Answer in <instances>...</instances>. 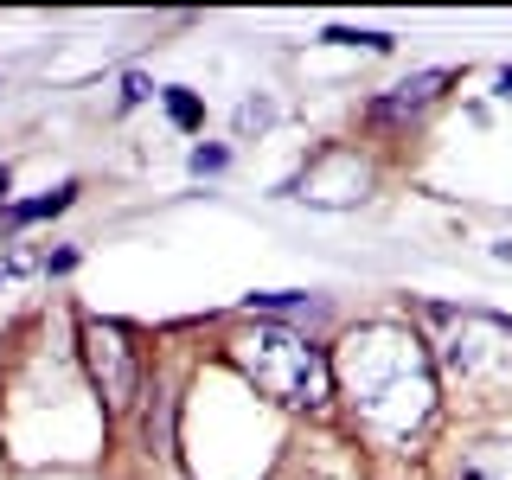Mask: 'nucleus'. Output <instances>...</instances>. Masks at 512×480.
Returning a JSON list of instances; mask_svg holds the SVG:
<instances>
[{"label": "nucleus", "mask_w": 512, "mask_h": 480, "mask_svg": "<svg viewBox=\"0 0 512 480\" xmlns=\"http://www.w3.org/2000/svg\"><path fill=\"white\" fill-rule=\"evenodd\" d=\"M333 378H340L346 404L359 410V423L378 436H410L436 410V359L397 320H372V327L346 333Z\"/></svg>", "instance_id": "obj_1"}, {"label": "nucleus", "mask_w": 512, "mask_h": 480, "mask_svg": "<svg viewBox=\"0 0 512 480\" xmlns=\"http://www.w3.org/2000/svg\"><path fill=\"white\" fill-rule=\"evenodd\" d=\"M231 365L263 397H276V404H288V410H320L333 397L327 352L308 346L301 333H288V327H256V333H244V340L231 346Z\"/></svg>", "instance_id": "obj_2"}, {"label": "nucleus", "mask_w": 512, "mask_h": 480, "mask_svg": "<svg viewBox=\"0 0 512 480\" xmlns=\"http://www.w3.org/2000/svg\"><path fill=\"white\" fill-rule=\"evenodd\" d=\"M84 365L96 378V391H103L109 410H128L141 391V359L135 346H128V333L116 327V320H84Z\"/></svg>", "instance_id": "obj_3"}, {"label": "nucleus", "mask_w": 512, "mask_h": 480, "mask_svg": "<svg viewBox=\"0 0 512 480\" xmlns=\"http://www.w3.org/2000/svg\"><path fill=\"white\" fill-rule=\"evenodd\" d=\"M442 84H448V71H416L410 84H397V96H378V103H372V116H378V122L416 116L423 103H436V96H442Z\"/></svg>", "instance_id": "obj_4"}, {"label": "nucleus", "mask_w": 512, "mask_h": 480, "mask_svg": "<svg viewBox=\"0 0 512 480\" xmlns=\"http://www.w3.org/2000/svg\"><path fill=\"white\" fill-rule=\"evenodd\" d=\"M455 480H512V442H474V448H461Z\"/></svg>", "instance_id": "obj_5"}, {"label": "nucleus", "mask_w": 512, "mask_h": 480, "mask_svg": "<svg viewBox=\"0 0 512 480\" xmlns=\"http://www.w3.org/2000/svg\"><path fill=\"white\" fill-rule=\"evenodd\" d=\"M71 192H77V186H58V192H45V199H26V205H13V212H7V224L52 218V212H64V205H71Z\"/></svg>", "instance_id": "obj_6"}, {"label": "nucleus", "mask_w": 512, "mask_h": 480, "mask_svg": "<svg viewBox=\"0 0 512 480\" xmlns=\"http://www.w3.org/2000/svg\"><path fill=\"white\" fill-rule=\"evenodd\" d=\"M250 308H263V314H320V301H308V295H250Z\"/></svg>", "instance_id": "obj_7"}, {"label": "nucleus", "mask_w": 512, "mask_h": 480, "mask_svg": "<svg viewBox=\"0 0 512 480\" xmlns=\"http://www.w3.org/2000/svg\"><path fill=\"white\" fill-rule=\"evenodd\" d=\"M333 45H365V52H391V39L384 32H352V26H327Z\"/></svg>", "instance_id": "obj_8"}, {"label": "nucleus", "mask_w": 512, "mask_h": 480, "mask_svg": "<svg viewBox=\"0 0 512 480\" xmlns=\"http://www.w3.org/2000/svg\"><path fill=\"white\" fill-rule=\"evenodd\" d=\"M167 109H173V122H180V128H192V122H199V103H192L186 90H167Z\"/></svg>", "instance_id": "obj_9"}, {"label": "nucleus", "mask_w": 512, "mask_h": 480, "mask_svg": "<svg viewBox=\"0 0 512 480\" xmlns=\"http://www.w3.org/2000/svg\"><path fill=\"white\" fill-rule=\"evenodd\" d=\"M269 116H276V109H269V103H244V109H237V128H244V135H250V128H263Z\"/></svg>", "instance_id": "obj_10"}, {"label": "nucleus", "mask_w": 512, "mask_h": 480, "mask_svg": "<svg viewBox=\"0 0 512 480\" xmlns=\"http://www.w3.org/2000/svg\"><path fill=\"white\" fill-rule=\"evenodd\" d=\"M224 167V148H199L192 154V173H218Z\"/></svg>", "instance_id": "obj_11"}, {"label": "nucleus", "mask_w": 512, "mask_h": 480, "mask_svg": "<svg viewBox=\"0 0 512 480\" xmlns=\"http://www.w3.org/2000/svg\"><path fill=\"white\" fill-rule=\"evenodd\" d=\"M141 96H148V77H141V71H128V84H122V103H141Z\"/></svg>", "instance_id": "obj_12"}, {"label": "nucleus", "mask_w": 512, "mask_h": 480, "mask_svg": "<svg viewBox=\"0 0 512 480\" xmlns=\"http://www.w3.org/2000/svg\"><path fill=\"white\" fill-rule=\"evenodd\" d=\"M500 96H506V103H512V71H500Z\"/></svg>", "instance_id": "obj_13"}, {"label": "nucleus", "mask_w": 512, "mask_h": 480, "mask_svg": "<svg viewBox=\"0 0 512 480\" xmlns=\"http://www.w3.org/2000/svg\"><path fill=\"white\" fill-rule=\"evenodd\" d=\"M0 199H7V160H0Z\"/></svg>", "instance_id": "obj_14"}]
</instances>
